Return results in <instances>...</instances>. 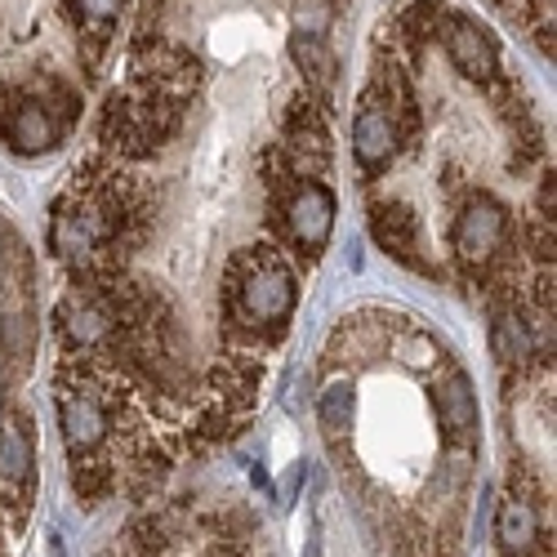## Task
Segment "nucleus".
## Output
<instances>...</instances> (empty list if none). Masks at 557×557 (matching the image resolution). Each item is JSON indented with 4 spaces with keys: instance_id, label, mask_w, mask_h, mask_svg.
Masks as SVG:
<instances>
[{
    "instance_id": "f257e3e1",
    "label": "nucleus",
    "mask_w": 557,
    "mask_h": 557,
    "mask_svg": "<svg viewBox=\"0 0 557 557\" xmlns=\"http://www.w3.org/2000/svg\"><path fill=\"white\" fill-rule=\"evenodd\" d=\"M125 0H0V50L14 67L0 81V129L23 108L50 116L63 134L85 112V89L108 67Z\"/></svg>"
},
{
    "instance_id": "f03ea898",
    "label": "nucleus",
    "mask_w": 557,
    "mask_h": 557,
    "mask_svg": "<svg viewBox=\"0 0 557 557\" xmlns=\"http://www.w3.org/2000/svg\"><path fill=\"white\" fill-rule=\"evenodd\" d=\"M335 188L326 178H295L290 193L282 197V210H276V242H282L299 268H312L331 246L335 232Z\"/></svg>"
},
{
    "instance_id": "7ed1b4c3",
    "label": "nucleus",
    "mask_w": 557,
    "mask_h": 557,
    "mask_svg": "<svg viewBox=\"0 0 557 557\" xmlns=\"http://www.w3.org/2000/svg\"><path fill=\"white\" fill-rule=\"evenodd\" d=\"M36 495V437L23 410L0 414V513L5 527H23Z\"/></svg>"
},
{
    "instance_id": "20e7f679",
    "label": "nucleus",
    "mask_w": 557,
    "mask_h": 557,
    "mask_svg": "<svg viewBox=\"0 0 557 557\" xmlns=\"http://www.w3.org/2000/svg\"><path fill=\"white\" fill-rule=\"evenodd\" d=\"M366 223H370V237H375V246L388 259L406 263L410 272L437 276L433 272V259H429V246H424L420 214H414L410 201H401V197H370L366 201Z\"/></svg>"
},
{
    "instance_id": "39448f33",
    "label": "nucleus",
    "mask_w": 557,
    "mask_h": 557,
    "mask_svg": "<svg viewBox=\"0 0 557 557\" xmlns=\"http://www.w3.org/2000/svg\"><path fill=\"white\" fill-rule=\"evenodd\" d=\"M59 429H63V446H67L72 459L103 455L108 450V437H112L108 406L99 401L95 388L59 380Z\"/></svg>"
},
{
    "instance_id": "423d86ee",
    "label": "nucleus",
    "mask_w": 557,
    "mask_h": 557,
    "mask_svg": "<svg viewBox=\"0 0 557 557\" xmlns=\"http://www.w3.org/2000/svg\"><path fill=\"white\" fill-rule=\"evenodd\" d=\"M433 406H437V424L450 450H473L478 446V429H482V414H478V393L473 380L463 375L459 366L446 361L442 380L433 388Z\"/></svg>"
},
{
    "instance_id": "0eeeda50",
    "label": "nucleus",
    "mask_w": 557,
    "mask_h": 557,
    "mask_svg": "<svg viewBox=\"0 0 557 557\" xmlns=\"http://www.w3.org/2000/svg\"><path fill=\"white\" fill-rule=\"evenodd\" d=\"M352 157H357L366 178H384V170L397 157L393 121L375 99L366 95V89H361V103H357V116H352Z\"/></svg>"
},
{
    "instance_id": "6e6552de",
    "label": "nucleus",
    "mask_w": 557,
    "mask_h": 557,
    "mask_svg": "<svg viewBox=\"0 0 557 557\" xmlns=\"http://www.w3.org/2000/svg\"><path fill=\"white\" fill-rule=\"evenodd\" d=\"M317 420H321V433H326L331 446L344 450L352 442V429H357V393H352L348 380H326V384H321Z\"/></svg>"
},
{
    "instance_id": "1a4fd4ad",
    "label": "nucleus",
    "mask_w": 557,
    "mask_h": 557,
    "mask_svg": "<svg viewBox=\"0 0 557 557\" xmlns=\"http://www.w3.org/2000/svg\"><path fill=\"white\" fill-rule=\"evenodd\" d=\"M178 535L183 531H178L174 513H144L125 531V557H165Z\"/></svg>"
},
{
    "instance_id": "9d476101",
    "label": "nucleus",
    "mask_w": 557,
    "mask_h": 557,
    "mask_svg": "<svg viewBox=\"0 0 557 557\" xmlns=\"http://www.w3.org/2000/svg\"><path fill=\"white\" fill-rule=\"evenodd\" d=\"M121 486L116 469L108 455H85V459H72V491L81 504H103L112 491Z\"/></svg>"
},
{
    "instance_id": "9b49d317",
    "label": "nucleus",
    "mask_w": 557,
    "mask_h": 557,
    "mask_svg": "<svg viewBox=\"0 0 557 557\" xmlns=\"http://www.w3.org/2000/svg\"><path fill=\"white\" fill-rule=\"evenodd\" d=\"M0 535H5V513H0Z\"/></svg>"
},
{
    "instance_id": "f8f14e48",
    "label": "nucleus",
    "mask_w": 557,
    "mask_h": 557,
    "mask_svg": "<svg viewBox=\"0 0 557 557\" xmlns=\"http://www.w3.org/2000/svg\"><path fill=\"white\" fill-rule=\"evenodd\" d=\"M121 557H125V553H121Z\"/></svg>"
}]
</instances>
